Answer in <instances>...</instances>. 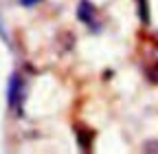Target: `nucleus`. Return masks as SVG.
Masks as SVG:
<instances>
[{
	"mask_svg": "<svg viewBox=\"0 0 158 154\" xmlns=\"http://www.w3.org/2000/svg\"><path fill=\"white\" fill-rule=\"evenodd\" d=\"M7 99H9V108L15 114H22V101H24V82L18 73L11 75L9 79V90H7Z\"/></svg>",
	"mask_w": 158,
	"mask_h": 154,
	"instance_id": "obj_1",
	"label": "nucleus"
},
{
	"mask_svg": "<svg viewBox=\"0 0 158 154\" xmlns=\"http://www.w3.org/2000/svg\"><path fill=\"white\" fill-rule=\"evenodd\" d=\"M77 18H79L84 24H88L92 31H99V27H97V13H94L92 2L81 0V2H79V9H77Z\"/></svg>",
	"mask_w": 158,
	"mask_h": 154,
	"instance_id": "obj_2",
	"label": "nucleus"
},
{
	"mask_svg": "<svg viewBox=\"0 0 158 154\" xmlns=\"http://www.w3.org/2000/svg\"><path fill=\"white\" fill-rule=\"evenodd\" d=\"M37 2H40V0H20V5H22V7H33Z\"/></svg>",
	"mask_w": 158,
	"mask_h": 154,
	"instance_id": "obj_3",
	"label": "nucleus"
}]
</instances>
